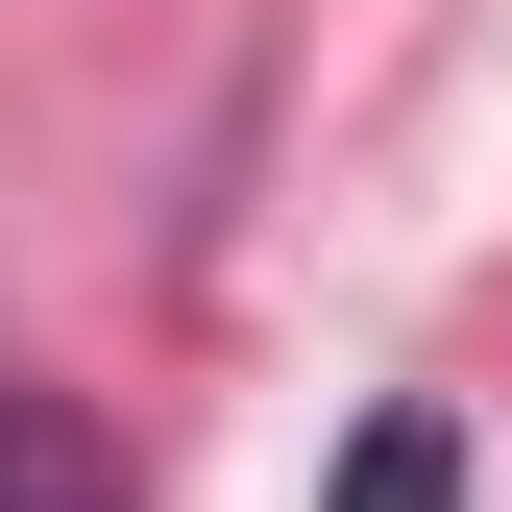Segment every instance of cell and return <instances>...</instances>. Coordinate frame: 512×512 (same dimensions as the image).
Segmentation results:
<instances>
[{
    "mask_svg": "<svg viewBox=\"0 0 512 512\" xmlns=\"http://www.w3.org/2000/svg\"><path fill=\"white\" fill-rule=\"evenodd\" d=\"M342 512H464V439H439V415H366L342 439Z\"/></svg>",
    "mask_w": 512,
    "mask_h": 512,
    "instance_id": "obj_2",
    "label": "cell"
},
{
    "mask_svg": "<svg viewBox=\"0 0 512 512\" xmlns=\"http://www.w3.org/2000/svg\"><path fill=\"white\" fill-rule=\"evenodd\" d=\"M0 512H147V488H122V439L74 391H0Z\"/></svg>",
    "mask_w": 512,
    "mask_h": 512,
    "instance_id": "obj_1",
    "label": "cell"
}]
</instances>
